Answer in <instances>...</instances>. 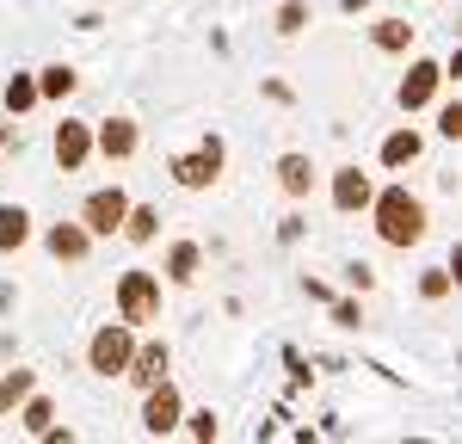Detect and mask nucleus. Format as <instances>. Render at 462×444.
Masks as SVG:
<instances>
[{
    "label": "nucleus",
    "mask_w": 462,
    "mask_h": 444,
    "mask_svg": "<svg viewBox=\"0 0 462 444\" xmlns=\"http://www.w3.org/2000/svg\"><path fill=\"white\" fill-rule=\"evenodd\" d=\"M117 321H130L136 333H143L148 321H161V278H154V272L130 265V272L117 278Z\"/></svg>",
    "instance_id": "obj_2"
},
{
    "label": "nucleus",
    "mask_w": 462,
    "mask_h": 444,
    "mask_svg": "<svg viewBox=\"0 0 462 444\" xmlns=\"http://www.w3.org/2000/svg\"><path fill=\"white\" fill-rule=\"evenodd\" d=\"M19 426H25V432H32V439H50V432H56V402H50V395H25V402H19Z\"/></svg>",
    "instance_id": "obj_17"
},
{
    "label": "nucleus",
    "mask_w": 462,
    "mask_h": 444,
    "mask_svg": "<svg viewBox=\"0 0 462 444\" xmlns=\"http://www.w3.org/2000/svg\"><path fill=\"white\" fill-rule=\"evenodd\" d=\"M130 352H136V328L130 321H106V328L87 339V370L93 376H124Z\"/></svg>",
    "instance_id": "obj_4"
},
{
    "label": "nucleus",
    "mask_w": 462,
    "mask_h": 444,
    "mask_svg": "<svg viewBox=\"0 0 462 444\" xmlns=\"http://www.w3.org/2000/svg\"><path fill=\"white\" fill-rule=\"evenodd\" d=\"M32 389H37V370H6V376H0V413H13Z\"/></svg>",
    "instance_id": "obj_21"
},
{
    "label": "nucleus",
    "mask_w": 462,
    "mask_h": 444,
    "mask_svg": "<svg viewBox=\"0 0 462 444\" xmlns=\"http://www.w3.org/2000/svg\"><path fill=\"white\" fill-rule=\"evenodd\" d=\"M56 167H62V173H80V167H87V161H93V124H80V117H62V124H56Z\"/></svg>",
    "instance_id": "obj_9"
},
{
    "label": "nucleus",
    "mask_w": 462,
    "mask_h": 444,
    "mask_svg": "<svg viewBox=\"0 0 462 444\" xmlns=\"http://www.w3.org/2000/svg\"><path fill=\"white\" fill-rule=\"evenodd\" d=\"M438 87H444V69H438L431 56H420L413 69L401 74V87H394V99H401V111H426L431 99H438Z\"/></svg>",
    "instance_id": "obj_7"
},
{
    "label": "nucleus",
    "mask_w": 462,
    "mask_h": 444,
    "mask_svg": "<svg viewBox=\"0 0 462 444\" xmlns=\"http://www.w3.org/2000/svg\"><path fill=\"white\" fill-rule=\"evenodd\" d=\"M333 321H339V328H357V321H364V309H357V302H333Z\"/></svg>",
    "instance_id": "obj_27"
},
{
    "label": "nucleus",
    "mask_w": 462,
    "mask_h": 444,
    "mask_svg": "<svg viewBox=\"0 0 462 444\" xmlns=\"http://www.w3.org/2000/svg\"><path fill=\"white\" fill-rule=\"evenodd\" d=\"M136 148H143V124H136V117H106V124H93V154L130 161Z\"/></svg>",
    "instance_id": "obj_8"
},
{
    "label": "nucleus",
    "mask_w": 462,
    "mask_h": 444,
    "mask_svg": "<svg viewBox=\"0 0 462 444\" xmlns=\"http://www.w3.org/2000/svg\"><path fill=\"white\" fill-rule=\"evenodd\" d=\"M117 235H124L130 247H148V241L161 235V210H154V204H130V210H124V228H117Z\"/></svg>",
    "instance_id": "obj_16"
},
{
    "label": "nucleus",
    "mask_w": 462,
    "mask_h": 444,
    "mask_svg": "<svg viewBox=\"0 0 462 444\" xmlns=\"http://www.w3.org/2000/svg\"><path fill=\"white\" fill-rule=\"evenodd\" d=\"M124 376H130L136 389H148V383H161V376H167V339H136V352H130V365H124Z\"/></svg>",
    "instance_id": "obj_12"
},
{
    "label": "nucleus",
    "mask_w": 462,
    "mask_h": 444,
    "mask_svg": "<svg viewBox=\"0 0 462 444\" xmlns=\"http://www.w3.org/2000/svg\"><path fill=\"white\" fill-rule=\"evenodd\" d=\"M32 241V210H19V204H0V254H19Z\"/></svg>",
    "instance_id": "obj_18"
},
{
    "label": "nucleus",
    "mask_w": 462,
    "mask_h": 444,
    "mask_svg": "<svg viewBox=\"0 0 462 444\" xmlns=\"http://www.w3.org/2000/svg\"><path fill=\"white\" fill-rule=\"evenodd\" d=\"M179 413H185V395H179L167 376L143 389V432H148V439H167V432H179Z\"/></svg>",
    "instance_id": "obj_6"
},
{
    "label": "nucleus",
    "mask_w": 462,
    "mask_h": 444,
    "mask_svg": "<svg viewBox=\"0 0 462 444\" xmlns=\"http://www.w3.org/2000/svg\"><path fill=\"white\" fill-rule=\"evenodd\" d=\"M179 426H185V432H191L198 444H210L216 432H222V426H216V413H210V407H198V413H179Z\"/></svg>",
    "instance_id": "obj_23"
},
{
    "label": "nucleus",
    "mask_w": 462,
    "mask_h": 444,
    "mask_svg": "<svg viewBox=\"0 0 462 444\" xmlns=\"http://www.w3.org/2000/svg\"><path fill=\"white\" fill-rule=\"evenodd\" d=\"M450 284H457V278H450V265H431L426 278H420V296H426V302H444Z\"/></svg>",
    "instance_id": "obj_25"
},
{
    "label": "nucleus",
    "mask_w": 462,
    "mask_h": 444,
    "mask_svg": "<svg viewBox=\"0 0 462 444\" xmlns=\"http://www.w3.org/2000/svg\"><path fill=\"white\" fill-rule=\"evenodd\" d=\"M302 25H309V0H284L278 6V37H296Z\"/></svg>",
    "instance_id": "obj_24"
},
{
    "label": "nucleus",
    "mask_w": 462,
    "mask_h": 444,
    "mask_svg": "<svg viewBox=\"0 0 462 444\" xmlns=\"http://www.w3.org/2000/svg\"><path fill=\"white\" fill-rule=\"evenodd\" d=\"M74 87H80V80H74L69 62H50V69H37V99H69Z\"/></svg>",
    "instance_id": "obj_20"
},
{
    "label": "nucleus",
    "mask_w": 462,
    "mask_h": 444,
    "mask_svg": "<svg viewBox=\"0 0 462 444\" xmlns=\"http://www.w3.org/2000/svg\"><path fill=\"white\" fill-rule=\"evenodd\" d=\"M370 198H376L370 173H357V167H339V173H333V210H339V217H357V210H370Z\"/></svg>",
    "instance_id": "obj_11"
},
{
    "label": "nucleus",
    "mask_w": 462,
    "mask_h": 444,
    "mask_svg": "<svg viewBox=\"0 0 462 444\" xmlns=\"http://www.w3.org/2000/svg\"><path fill=\"white\" fill-rule=\"evenodd\" d=\"M420 154H426V136H420V130H407V124L383 136V167H389V173H401V167H413Z\"/></svg>",
    "instance_id": "obj_13"
},
{
    "label": "nucleus",
    "mask_w": 462,
    "mask_h": 444,
    "mask_svg": "<svg viewBox=\"0 0 462 444\" xmlns=\"http://www.w3.org/2000/svg\"><path fill=\"white\" fill-rule=\"evenodd\" d=\"M370 222H376L383 247H420L431 217H426V198H420V191H407V185H383V191L370 198Z\"/></svg>",
    "instance_id": "obj_1"
},
{
    "label": "nucleus",
    "mask_w": 462,
    "mask_h": 444,
    "mask_svg": "<svg viewBox=\"0 0 462 444\" xmlns=\"http://www.w3.org/2000/svg\"><path fill=\"white\" fill-rule=\"evenodd\" d=\"M370 43L389 50V56H401V50H413V25H407V19H376V25H370Z\"/></svg>",
    "instance_id": "obj_19"
},
{
    "label": "nucleus",
    "mask_w": 462,
    "mask_h": 444,
    "mask_svg": "<svg viewBox=\"0 0 462 444\" xmlns=\"http://www.w3.org/2000/svg\"><path fill=\"white\" fill-rule=\"evenodd\" d=\"M438 136H450V143H462V93L438 106Z\"/></svg>",
    "instance_id": "obj_26"
},
{
    "label": "nucleus",
    "mask_w": 462,
    "mask_h": 444,
    "mask_svg": "<svg viewBox=\"0 0 462 444\" xmlns=\"http://www.w3.org/2000/svg\"><path fill=\"white\" fill-rule=\"evenodd\" d=\"M222 161H228L222 136H204L191 154H173V161H167V173H173V185H185V191H210V185L222 180Z\"/></svg>",
    "instance_id": "obj_3"
},
{
    "label": "nucleus",
    "mask_w": 462,
    "mask_h": 444,
    "mask_svg": "<svg viewBox=\"0 0 462 444\" xmlns=\"http://www.w3.org/2000/svg\"><path fill=\"white\" fill-rule=\"evenodd\" d=\"M278 191L284 198H309L315 191V161L309 154H278Z\"/></svg>",
    "instance_id": "obj_14"
},
{
    "label": "nucleus",
    "mask_w": 462,
    "mask_h": 444,
    "mask_svg": "<svg viewBox=\"0 0 462 444\" xmlns=\"http://www.w3.org/2000/svg\"><path fill=\"white\" fill-rule=\"evenodd\" d=\"M124 210H130V191L124 185H99V191H87V204H80V228L93 235V241H106L124 228Z\"/></svg>",
    "instance_id": "obj_5"
},
{
    "label": "nucleus",
    "mask_w": 462,
    "mask_h": 444,
    "mask_svg": "<svg viewBox=\"0 0 462 444\" xmlns=\"http://www.w3.org/2000/svg\"><path fill=\"white\" fill-rule=\"evenodd\" d=\"M43 247H50V259H62V265H80V259L93 254V235L80 222H50L43 228Z\"/></svg>",
    "instance_id": "obj_10"
},
{
    "label": "nucleus",
    "mask_w": 462,
    "mask_h": 444,
    "mask_svg": "<svg viewBox=\"0 0 462 444\" xmlns=\"http://www.w3.org/2000/svg\"><path fill=\"white\" fill-rule=\"evenodd\" d=\"M198 272H204V247L198 241H173L167 247V284H198Z\"/></svg>",
    "instance_id": "obj_15"
},
{
    "label": "nucleus",
    "mask_w": 462,
    "mask_h": 444,
    "mask_svg": "<svg viewBox=\"0 0 462 444\" xmlns=\"http://www.w3.org/2000/svg\"><path fill=\"white\" fill-rule=\"evenodd\" d=\"M32 106H37V80L32 74H13V80H6V111L19 117V111H32Z\"/></svg>",
    "instance_id": "obj_22"
}]
</instances>
